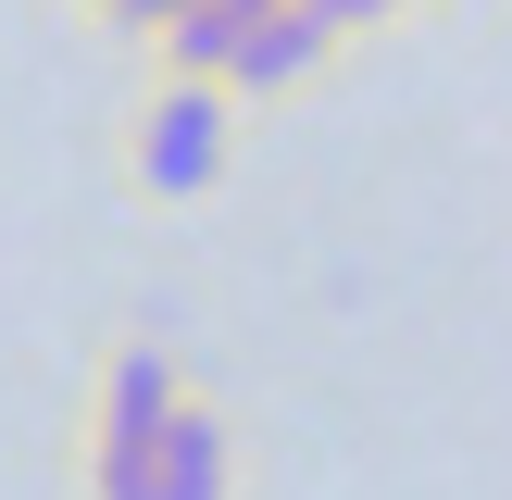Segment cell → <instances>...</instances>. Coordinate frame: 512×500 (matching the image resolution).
<instances>
[{"label":"cell","mask_w":512,"mask_h":500,"mask_svg":"<svg viewBox=\"0 0 512 500\" xmlns=\"http://www.w3.org/2000/svg\"><path fill=\"white\" fill-rule=\"evenodd\" d=\"M225 175V88L213 75H163V100L138 113V188L150 200H200Z\"/></svg>","instance_id":"cell-1"},{"label":"cell","mask_w":512,"mask_h":500,"mask_svg":"<svg viewBox=\"0 0 512 500\" xmlns=\"http://www.w3.org/2000/svg\"><path fill=\"white\" fill-rule=\"evenodd\" d=\"M175 413H188V388H175L163 350H113V363H100V438L88 450H150Z\"/></svg>","instance_id":"cell-2"},{"label":"cell","mask_w":512,"mask_h":500,"mask_svg":"<svg viewBox=\"0 0 512 500\" xmlns=\"http://www.w3.org/2000/svg\"><path fill=\"white\" fill-rule=\"evenodd\" d=\"M325 50H338V25H325L313 0H275V13L250 25V38H238V63H225V88H300V75H313Z\"/></svg>","instance_id":"cell-3"},{"label":"cell","mask_w":512,"mask_h":500,"mask_svg":"<svg viewBox=\"0 0 512 500\" xmlns=\"http://www.w3.org/2000/svg\"><path fill=\"white\" fill-rule=\"evenodd\" d=\"M150 500H225V425L200 413V400L150 438Z\"/></svg>","instance_id":"cell-4"},{"label":"cell","mask_w":512,"mask_h":500,"mask_svg":"<svg viewBox=\"0 0 512 500\" xmlns=\"http://www.w3.org/2000/svg\"><path fill=\"white\" fill-rule=\"evenodd\" d=\"M113 13H125V25H138V38H175V25H188V13H200V0H113Z\"/></svg>","instance_id":"cell-5"},{"label":"cell","mask_w":512,"mask_h":500,"mask_svg":"<svg viewBox=\"0 0 512 500\" xmlns=\"http://www.w3.org/2000/svg\"><path fill=\"white\" fill-rule=\"evenodd\" d=\"M313 13H325V25H338V38H350V25H388V13H400V0H313Z\"/></svg>","instance_id":"cell-6"},{"label":"cell","mask_w":512,"mask_h":500,"mask_svg":"<svg viewBox=\"0 0 512 500\" xmlns=\"http://www.w3.org/2000/svg\"><path fill=\"white\" fill-rule=\"evenodd\" d=\"M100 13H113V0H100Z\"/></svg>","instance_id":"cell-7"}]
</instances>
